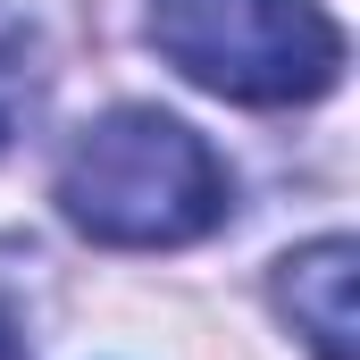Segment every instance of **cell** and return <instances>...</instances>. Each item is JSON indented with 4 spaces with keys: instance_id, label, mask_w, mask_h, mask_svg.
I'll return each mask as SVG.
<instances>
[{
    "instance_id": "cell-3",
    "label": "cell",
    "mask_w": 360,
    "mask_h": 360,
    "mask_svg": "<svg viewBox=\"0 0 360 360\" xmlns=\"http://www.w3.org/2000/svg\"><path fill=\"white\" fill-rule=\"evenodd\" d=\"M352 285H360V243L352 235H319L302 252H285L269 276L285 327L310 344V360H352Z\"/></svg>"
},
{
    "instance_id": "cell-4",
    "label": "cell",
    "mask_w": 360,
    "mask_h": 360,
    "mask_svg": "<svg viewBox=\"0 0 360 360\" xmlns=\"http://www.w3.org/2000/svg\"><path fill=\"white\" fill-rule=\"evenodd\" d=\"M42 84H51V51H42V25L17 8V0H0V151L34 126V109H42Z\"/></svg>"
},
{
    "instance_id": "cell-1",
    "label": "cell",
    "mask_w": 360,
    "mask_h": 360,
    "mask_svg": "<svg viewBox=\"0 0 360 360\" xmlns=\"http://www.w3.org/2000/svg\"><path fill=\"white\" fill-rule=\"evenodd\" d=\"M226 201H235L226 160L184 117L143 109V101L92 117L59 160V218L84 243H109V252L201 243L210 226H226Z\"/></svg>"
},
{
    "instance_id": "cell-2",
    "label": "cell",
    "mask_w": 360,
    "mask_h": 360,
    "mask_svg": "<svg viewBox=\"0 0 360 360\" xmlns=\"http://www.w3.org/2000/svg\"><path fill=\"white\" fill-rule=\"evenodd\" d=\"M143 34L184 84L243 109H302L344 84V25L319 0H151Z\"/></svg>"
}]
</instances>
